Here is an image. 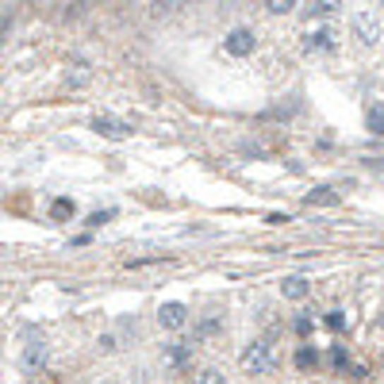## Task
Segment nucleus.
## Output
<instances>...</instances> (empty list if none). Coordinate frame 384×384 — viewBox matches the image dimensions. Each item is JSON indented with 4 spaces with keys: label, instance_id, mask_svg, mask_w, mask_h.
Instances as JSON below:
<instances>
[{
    "label": "nucleus",
    "instance_id": "f257e3e1",
    "mask_svg": "<svg viewBox=\"0 0 384 384\" xmlns=\"http://www.w3.org/2000/svg\"><path fill=\"white\" fill-rule=\"evenodd\" d=\"M239 365H242L246 377H265V373H273V350H269V342H250L246 350H242Z\"/></svg>",
    "mask_w": 384,
    "mask_h": 384
},
{
    "label": "nucleus",
    "instance_id": "f03ea898",
    "mask_svg": "<svg viewBox=\"0 0 384 384\" xmlns=\"http://www.w3.org/2000/svg\"><path fill=\"white\" fill-rule=\"evenodd\" d=\"M350 28H354V39L361 42V47H377V39H380V20H377V12H369V8L354 12V16H350Z\"/></svg>",
    "mask_w": 384,
    "mask_h": 384
},
{
    "label": "nucleus",
    "instance_id": "7ed1b4c3",
    "mask_svg": "<svg viewBox=\"0 0 384 384\" xmlns=\"http://www.w3.org/2000/svg\"><path fill=\"white\" fill-rule=\"evenodd\" d=\"M254 47H258V35L250 28H234V31H227V39H223V50L231 58H250Z\"/></svg>",
    "mask_w": 384,
    "mask_h": 384
},
{
    "label": "nucleus",
    "instance_id": "20e7f679",
    "mask_svg": "<svg viewBox=\"0 0 384 384\" xmlns=\"http://www.w3.org/2000/svg\"><path fill=\"white\" fill-rule=\"evenodd\" d=\"M188 323V308L181 300H169V304H162L158 308V327H165V330H181Z\"/></svg>",
    "mask_w": 384,
    "mask_h": 384
},
{
    "label": "nucleus",
    "instance_id": "39448f33",
    "mask_svg": "<svg viewBox=\"0 0 384 384\" xmlns=\"http://www.w3.org/2000/svg\"><path fill=\"white\" fill-rule=\"evenodd\" d=\"M92 131H96V135H104V138H127L131 124H124V119H116V116H96Z\"/></svg>",
    "mask_w": 384,
    "mask_h": 384
},
{
    "label": "nucleus",
    "instance_id": "423d86ee",
    "mask_svg": "<svg viewBox=\"0 0 384 384\" xmlns=\"http://www.w3.org/2000/svg\"><path fill=\"white\" fill-rule=\"evenodd\" d=\"M20 365H23V369H28V373H39L42 365H47V342H42V338H39V342H28V346H23V357H20Z\"/></svg>",
    "mask_w": 384,
    "mask_h": 384
},
{
    "label": "nucleus",
    "instance_id": "0eeeda50",
    "mask_svg": "<svg viewBox=\"0 0 384 384\" xmlns=\"http://www.w3.org/2000/svg\"><path fill=\"white\" fill-rule=\"evenodd\" d=\"M304 50H308V54H316V50H335V31H327V28L308 31L304 35Z\"/></svg>",
    "mask_w": 384,
    "mask_h": 384
},
{
    "label": "nucleus",
    "instance_id": "6e6552de",
    "mask_svg": "<svg viewBox=\"0 0 384 384\" xmlns=\"http://www.w3.org/2000/svg\"><path fill=\"white\" fill-rule=\"evenodd\" d=\"M281 292L288 296V300H308V292H311V284L304 281V277H288V281L281 284Z\"/></svg>",
    "mask_w": 384,
    "mask_h": 384
},
{
    "label": "nucleus",
    "instance_id": "1a4fd4ad",
    "mask_svg": "<svg viewBox=\"0 0 384 384\" xmlns=\"http://www.w3.org/2000/svg\"><path fill=\"white\" fill-rule=\"evenodd\" d=\"M338 8H342V0H311L308 16H311V20H327V16H335Z\"/></svg>",
    "mask_w": 384,
    "mask_h": 384
},
{
    "label": "nucleus",
    "instance_id": "9d476101",
    "mask_svg": "<svg viewBox=\"0 0 384 384\" xmlns=\"http://www.w3.org/2000/svg\"><path fill=\"white\" fill-rule=\"evenodd\" d=\"M185 4H188V0H154V4H150V16H158V20H165V16H177Z\"/></svg>",
    "mask_w": 384,
    "mask_h": 384
},
{
    "label": "nucleus",
    "instance_id": "9b49d317",
    "mask_svg": "<svg viewBox=\"0 0 384 384\" xmlns=\"http://www.w3.org/2000/svg\"><path fill=\"white\" fill-rule=\"evenodd\" d=\"M365 127H369V135H384V104H373L365 112Z\"/></svg>",
    "mask_w": 384,
    "mask_h": 384
},
{
    "label": "nucleus",
    "instance_id": "f8f14e48",
    "mask_svg": "<svg viewBox=\"0 0 384 384\" xmlns=\"http://www.w3.org/2000/svg\"><path fill=\"white\" fill-rule=\"evenodd\" d=\"M73 212H77L73 200H54V208H50V215H54V220H73Z\"/></svg>",
    "mask_w": 384,
    "mask_h": 384
},
{
    "label": "nucleus",
    "instance_id": "ddd939ff",
    "mask_svg": "<svg viewBox=\"0 0 384 384\" xmlns=\"http://www.w3.org/2000/svg\"><path fill=\"white\" fill-rule=\"evenodd\" d=\"M265 12L269 16H288V12H296V0H265Z\"/></svg>",
    "mask_w": 384,
    "mask_h": 384
},
{
    "label": "nucleus",
    "instance_id": "4468645a",
    "mask_svg": "<svg viewBox=\"0 0 384 384\" xmlns=\"http://www.w3.org/2000/svg\"><path fill=\"white\" fill-rule=\"evenodd\" d=\"M308 204H338V196H335V188H316V192H308Z\"/></svg>",
    "mask_w": 384,
    "mask_h": 384
},
{
    "label": "nucleus",
    "instance_id": "2eb2a0df",
    "mask_svg": "<svg viewBox=\"0 0 384 384\" xmlns=\"http://www.w3.org/2000/svg\"><path fill=\"white\" fill-rule=\"evenodd\" d=\"M296 365H300V369H311V365H319V354L311 350V346H304V350H296Z\"/></svg>",
    "mask_w": 384,
    "mask_h": 384
},
{
    "label": "nucleus",
    "instance_id": "dca6fc26",
    "mask_svg": "<svg viewBox=\"0 0 384 384\" xmlns=\"http://www.w3.org/2000/svg\"><path fill=\"white\" fill-rule=\"evenodd\" d=\"M192 384H227L220 369H204L200 377H192Z\"/></svg>",
    "mask_w": 384,
    "mask_h": 384
},
{
    "label": "nucleus",
    "instance_id": "f3484780",
    "mask_svg": "<svg viewBox=\"0 0 384 384\" xmlns=\"http://www.w3.org/2000/svg\"><path fill=\"white\" fill-rule=\"evenodd\" d=\"M327 327H330V330L350 327V316H346V311H330V316H327Z\"/></svg>",
    "mask_w": 384,
    "mask_h": 384
},
{
    "label": "nucleus",
    "instance_id": "a211bd4d",
    "mask_svg": "<svg viewBox=\"0 0 384 384\" xmlns=\"http://www.w3.org/2000/svg\"><path fill=\"white\" fill-rule=\"evenodd\" d=\"M330 361H335L338 369H342V365H346V350H342V346H335V350H330Z\"/></svg>",
    "mask_w": 384,
    "mask_h": 384
},
{
    "label": "nucleus",
    "instance_id": "6ab92c4d",
    "mask_svg": "<svg viewBox=\"0 0 384 384\" xmlns=\"http://www.w3.org/2000/svg\"><path fill=\"white\" fill-rule=\"evenodd\" d=\"M215 330H220V323H215V319H204V323H200V335H215Z\"/></svg>",
    "mask_w": 384,
    "mask_h": 384
},
{
    "label": "nucleus",
    "instance_id": "aec40b11",
    "mask_svg": "<svg viewBox=\"0 0 384 384\" xmlns=\"http://www.w3.org/2000/svg\"><path fill=\"white\" fill-rule=\"evenodd\" d=\"M104 220H112V212H96V215H89V227H100Z\"/></svg>",
    "mask_w": 384,
    "mask_h": 384
},
{
    "label": "nucleus",
    "instance_id": "412c9836",
    "mask_svg": "<svg viewBox=\"0 0 384 384\" xmlns=\"http://www.w3.org/2000/svg\"><path fill=\"white\" fill-rule=\"evenodd\" d=\"M311 330V319H296V335H308Z\"/></svg>",
    "mask_w": 384,
    "mask_h": 384
}]
</instances>
